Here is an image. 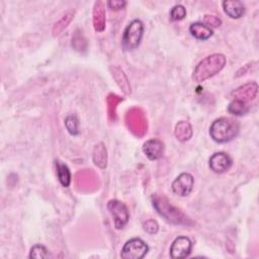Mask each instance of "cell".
<instances>
[{
  "label": "cell",
  "instance_id": "11",
  "mask_svg": "<svg viewBox=\"0 0 259 259\" xmlns=\"http://www.w3.org/2000/svg\"><path fill=\"white\" fill-rule=\"evenodd\" d=\"M143 151L148 159L155 161L160 159L164 153V144L158 139H151L144 143Z\"/></svg>",
  "mask_w": 259,
  "mask_h": 259
},
{
  "label": "cell",
  "instance_id": "6",
  "mask_svg": "<svg viewBox=\"0 0 259 259\" xmlns=\"http://www.w3.org/2000/svg\"><path fill=\"white\" fill-rule=\"evenodd\" d=\"M107 208L112 215L115 229L121 230L128 223L130 213L125 204L117 199H111L107 202Z\"/></svg>",
  "mask_w": 259,
  "mask_h": 259
},
{
  "label": "cell",
  "instance_id": "3",
  "mask_svg": "<svg viewBox=\"0 0 259 259\" xmlns=\"http://www.w3.org/2000/svg\"><path fill=\"white\" fill-rule=\"evenodd\" d=\"M153 205L157 209V211L168 222L178 225L187 224L188 222L186 215L178 208L174 207L164 196L156 195L155 197H153Z\"/></svg>",
  "mask_w": 259,
  "mask_h": 259
},
{
  "label": "cell",
  "instance_id": "1",
  "mask_svg": "<svg viewBox=\"0 0 259 259\" xmlns=\"http://www.w3.org/2000/svg\"><path fill=\"white\" fill-rule=\"evenodd\" d=\"M227 63V59L223 54H211L202 59L194 68L192 78L195 82H203L219 72H221Z\"/></svg>",
  "mask_w": 259,
  "mask_h": 259
},
{
  "label": "cell",
  "instance_id": "24",
  "mask_svg": "<svg viewBox=\"0 0 259 259\" xmlns=\"http://www.w3.org/2000/svg\"><path fill=\"white\" fill-rule=\"evenodd\" d=\"M143 227H144V230L148 233V234H156L159 230V225L157 224L156 221L154 220H148L146 221L144 224H143Z\"/></svg>",
  "mask_w": 259,
  "mask_h": 259
},
{
  "label": "cell",
  "instance_id": "15",
  "mask_svg": "<svg viewBox=\"0 0 259 259\" xmlns=\"http://www.w3.org/2000/svg\"><path fill=\"white\" fill-rule=\"evenodd\" d=\"M174 135L176 139L180 142H186L192 137L191 124L186 120H180L176 123Z\"/></svg>",
  "mask_w": 259,
  "mask_h": 259
},
{
  "label": "cell",
  "instance_id": "23",
  "mask_svg": "<svg viewBox=\"0 0 259 259\" xmlns=\"http://www.w3.org/2000/svg\"><path fill=\"white\" fill-rule=\"evenodd\" d=\"M203 21H204V24H206L208 27H219L221 24H222V20L215 16V15H209V14H206L204 15V18H203Z\"/></svg>",
  "mask_w": 259,
  "mask_h": 259
},
{
  "label": "cell",
  "instance_id": "16",
  "mask_svg": "<svg viewBox=\"0 0 259 259\" xmlns=\"http://www.w3.org/2000/svg\"><path fill=\"white\" fill-rule=\"evenodd\" d=\"M56 169H57V176L59 178L60 183L64 187H68L71 183V172L68 166L61 161H56Z\"/></svg>",
  "mask_w": 259,
  "mask_h": 259
},
{
  "label": "cell",
  "instance_id": "8",
  "mask_svg": "<svg viewBox=\"0 0 259 259\" xmlns=\"http://www.w3.org/2000/svg\"><path fill=\"white\" fill-rule=\"evenodd\" d=\"M192 249V242L185 236L177 237L171 244L170 256L173 259H182L189 256Z\"/></svg>",
  "mask_w": 259,
  "mask_h": 259
},
{
  "label": "cell",
  "instance_id": "7",
  "mask_svg": "<svg viewBox=\"0 0 259 259\" xmlns=\"http://www.w3.org/2000/svg\"><path fill=\"white\" fill-rule=\"evenodd\" d=\"M194 178L188 172H183L179 174L175 180L172 182V190L175 194L179 196H187L193 188Z\"/></svg>",
  "mask_w": 259,
  "mask_h": 259
},
{
  "label": "cell",
  "instance_id": "2",
  "mask_svg": "<svg viewBox=\"0 0 259 259\" xmlns=\"http://www.w3.org/2000/svg\"><path fill=\"white\" fill-rule=\"evenodd\" d=\"M240 131V124L237 120L230 117H220L212 121L209 126L210 138L219 143L224 144L235 139Z\"/></svg>",
  "mask_w": 259,
  "mask_h": 259
},
{
  "label": "cell",
  "instance_id": "13",
  "mask_svg": "<svg viewBox=\"0 0 259 259\" xmlns=\"http://www.w3.org/2000/svg\"><path fill=\"white\" fill-rule=\"evenodd\" d=\"M93 27L96 31L101 32L105 28V11L104 3L96 1L93 7Z\"/></svg>",
  "mask_w": 259,
  "mask_h": 259
},
{
  "label": "cell",
  "instance_id": "19",
  "mask_svg": "<svg viewBox=\"0 0 259 259\" xmlns=\"http://www.w3.org/2000/svg\"><path fill=\"white\" fill-rule=\"evenodd\" d=\"M74 17V11H69L67 12L57 23L56 25L54 26V29H53V32H54V35L56 34H59L67 25L68 23L71 21V19Z\"/></svg>",
  "mask_w": 259,
  "mask_h": 259
},
{
  "label": "cell",
  "instance_id": "10",
  "mask_svg": "<svg viewBox=\"0 0 259 259\" xmlns=\"http://www.w3.org/2000/svg\"><path fill=\"white\" fill-rule=\"evenodd\" d=\"M258 92V85L256 82H249L246 83L234 91H232V96H234L235 99L247 102L250 100L255 99Z\"/></svg>",
  "mask_w": 259,
  "mask_h": 259
},
{
  "label": "cell",
  "instance_id": "25",
  "mask_svg": "<svg viewBox=\"0 0 259 259\" xmlns=\"http://www.w3.org/2000/svg\"><path fill=\"white\" fill-rule=\"evenodd\" d=\"M107 5L112 10H118L122 9L126 5V2L122 0H110L107 2Z\"/></svg>",
  "mask_w": 259,
  "mask_h": 259
},
{
  "label": "cell",
  "instance_id": "20",
  "mask_svg": "<svg viewBox=\"0 0 259 259\" xmlns=\"http://www.w3.org/2000/svg\"><path fill=\"white\" fill-rule=\"evenodd\" d=\"M51 257L49 250L42 245H34L30 249L29 258H49Z\"/></svg>",
  "mask_w": 259,
  "mask_h": 259
},
{
  "label": "cell",
  "instance_id": "12",
  "mask_svg": "<svg viewBox=\"0 0 259 259\" xmlns=\"http://www.w3.org/2000/svg\"><path fill=\"white\" fill-rule=\"evenodd\" d=\"M223 9L225 13L234 19H238L243 16L245 12V6L243 2L239 0H226L222 2Z\"/></svg>",
  "mask_w": 259,
  "mask_h": 259
},
{
  "label": "cell",
  "instance_id": "17",
  "mask_svg": "<svg viewBox=\"0 0 259 259\" xmlns=\"http://www.w3.org/2000/svg\"><path fill=\"white\" fill-rule=\"evenodd\" d=\"M93 161L94 164L100 168H105L107 164V154L106 149L102 143H99L95 146L93 152Z\"/></svg>",
  "mask_w": 259,
  "mask_h": 259
},
{
  "label": "cell",
  "instance_id": "4",
  "mask_svg": "<svg viewBox=\"0 0 259 259\" xmlns=\"http://www.w3.org/2000/svg\"><path fill=\"white\" fill-rule=\"evenodd\" d=\"M144 33V24L140 19L132 20L125 27L122 37L121 46L124 51H133L141 44Z\"/></svg>",
  "mask_w": 259,
  "mask_h": 259
},
{
  "label": "cell",
  "instance_id": "9",
  "mask_svg": "<svg viewBox=\"0 0 259 259\" xmlns=\"http://www.w3.org/2000/svg\"><path fill=\"white\" fill-rule=\"evenodd\" d=\"M233 164L232 158L224 152H218L210 156L208 165L214 173H224L228 171Z\"/></svg>",
  "mask_w": 259,
  "mask_h": 259
},
{
  "label": "cell",
  "instance_id": "18",
  "mask_svg": "<svg viewBox=\"0 0 259 259\" xmlns=\"http://www.w3.org/2000/svg\"><path fill=\"white\" fill-rule=\"evenodd\" d=\"M228 111L236 116H241L249 111V106L246 102L235 99L228 105Z\"/></svg>",
  "mask_w": 259,
  "mask_h": 259
},
{
  "label": "cell",
  "instance_id": "21",
  "mask_svg": "<svg viewBox=\"0 0 259 259\" xmlns=\"http://www.w3.org/2000/svg\"><path fill=\"white\" fill-rule=\"evenodd\" d=\"M186 16V9L183 5H174L170 10V19L173 21H178Z\"/></svg>",
  "mask_w": 259,
  "mask_h": 259
},
{
  "label": "cell",
  "instance_id": "5",
  "mask_svg": "<svg viewBox=\"0 0 259 259\" xmlns=\"http://www.w3.org/2000/svg\"><path fill=\"white\" fill-rule=\"evenodd\" d=\"M149 251L148 245L140 238H133L123 245L120 257L123 259H142Z\"/></svg>",
  "mask_w": 259,
  "mask_h": 259
},
{
  "label": "cell",
  "instance_id": "14",
  "mask_svg": "<svg viewBox=\"0 0 259 259\" xmlns=\"http://www.w3.org/2000/svg\"><path fill=\"white\" fill-rule=\"evenodd\" d=\"M189 32L191 33L192 36H194L196 39H199V40H206L213 33L212 29L202 22L191 23L189 26Z\"/></svg>",
  "mask_w": 259,
  "mask_h": 259
},
{
  "label": "cell",
  "instance_id": "22",
  "mask_svg": "<svg viewBox=\"0 0 259 259\" xmlns=\"http://www.w3.org/2000/svg\"><path fill=\"white\" fill-rule=\"evenodd\" d=\"M78 124H79L78 123V119H77V117L75 115H69L65 119V126L68 130V132L71 135H73V136L79 134Z\"/></svg>",
  "mask_w": 259,
  "mask_h": 259
}]
</instances>
